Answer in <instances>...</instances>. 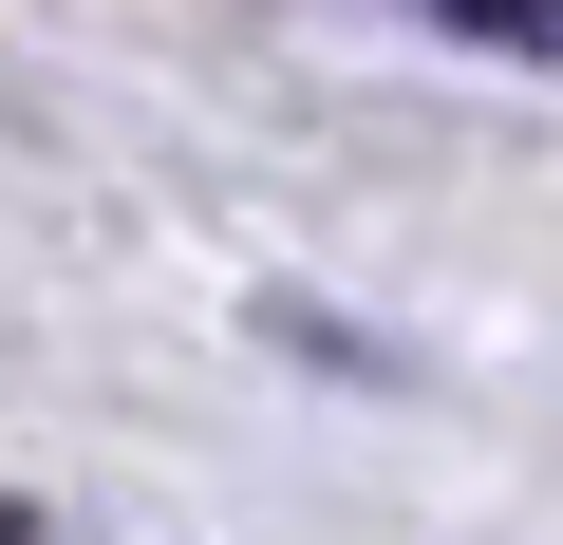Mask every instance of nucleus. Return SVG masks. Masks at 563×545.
Instances as JSON below:
<instances>
[{
	"label": "nucleus",
	"instance_id": "1",
	"mask_svg": "<svg viewBox=\"0 0 563 545\" xmlns=\"http://www.w3.org/2000/svg\"><path fill=\"white\" fill-rule=\"evenodd\" d=\"M451 39H488V57H563V0H432Z\"/></svg>",
	"mask_w": 563,
	"mask_h": 545
}]
</instances>
